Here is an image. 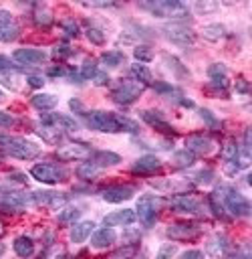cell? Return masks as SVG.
Segmentation results:
<instances>
[{"instance_id":"1","label":"cell","mask_w":252,"mask_h":259,"mask_svg":"<svg viewBox=\"0 0 252 259\" xmlns=\"http://www.w3.org/2000/svg\"><path fill=\"white\" fill-rule=\"evenodd\" d=\"M87 119V127L93 132H101V134H121V132H129V134H139V125L119 113H111L105 109H95L89 111L85 115Z\"/></svg>"},{"instance_id":"2","label":"cell","mask_w":252,"mask_h":259,"mask_svg":"<svg viewBox=\"0 0 252 259\" xmlns=\"http://www.w3.org/2000/svg\"><path fill=\"white\" fill-rule=\"evenodd\" d=\"M0 150L6 152L12 158L18 160H34L42 154V148L26 138H18V136H8V134H0Z\"/></svg>"},{"instance_id":"3","label":"cell","mask_w":252,"mask_h":259,"mask_svg":"<svg viewBox=\"0 0 252 259\" xmlns=\"http://www.w3.org/2000/svg\"><path fill=\"white\" fill-rule=\"evenodd\" d=\"M141 10L151 12L157 18H173V20H185L190 16V10L183 2L177 0H153V2H139Z\"/></svg>"},{"instance_id":"4","label":"cell","mask_w":252,"mask_h":259,"mask_svg":"<svg viewBox=\"0 0 252 259\" xmlns=\"http://www.w3.org/2000/svg\"><path fill=\"white\" fill-rule=\"evenodd\" d=\"M220 198H222V206L228 214L232 217H250V200L240 194L236 188L230 186H220L218 188Z\"/></svg>"},{"instance_id":"5","label":"cell","mask_w":252,"mask_h":259,"mask_svg":"<svg viewBox=\"0 0 252 259\" xmlns=\"http://www.w3.org/2000/svg\"><path fill=\"white\" fill-rule=\"evenodd\" d=\"M143 91H145L143 83H139L135 79H119L111 91V101L119 103V105H131L141 97Z\"/></svg>"},{"instance_id":"6","label":"cell","mask_w":252,"mask_h":259,"mask_svg":"<svg viewBox=\"0 0 252 259\" xmlns=\"http://www.w3.org/2000/svg\"><path fill=\"white\" fill-rule=\"evenodd\" d=\"M30 176L40 184H58L67 180V170L54 162H38L30 168Z\"/></svg>"},{"instance_id":"7","label":"cell","mask_w":252,"mask_h":259,"mask_svg":"<svg viewBox=\"0 0 252 259\" xmlns=\"http://www.w3.org/2000/svg\"><path fill=\"white\" fill-rule=\"evenodd\" d=\"M133 210L145 229H153V225L157 223V196H153V194L139 196Z\"/></svg>"},{"instance_id":"8","label":"cell","mask_w":252,"mask_h":259,"mask_svg":"<svg viewBox=\"0 0 252 259\" xmlns=\"http://www.w3.org/2000/svg\"><path fill=\"white\" fill-rule=\"evenodd\" d=\"M165 235H167L171 241L190 243V241H196V239L202 235V227H200L196 221H177V223H171V225L167 227Z\"/></svg>"},{"instance_id":"9","label":"cell","mask_w":252,"mask_h":259,"mask_svg":"<svg viewBox=\"0 0 252 259\" xmlns=\"http://www.w3.org/2000/svg\"><path fill=\"white\" fill-rule=\"evenodd\" d=\"M91 154H93V148L85 142H69V144L58 146L56 152H54V156L60 162H77V160L89 158Z\"/></svg>"},{"instance_id":"10","label":"cell","mask_w":252,"mask_h":259,"mask_svg":"<svg viewBox=\"0 0 252 259\" xmlns=\"http://www.w3.org/2000/svg\"><path fill=\"white\" fill-rule=\"evenodd\" d=\"M40 123L46 125V127H52V130H56V132H77V130H79V123H77L71 115H67V113H56V111H52V113H42V115H40Z\"/></svg>"},{"instance_id":"11","label":"cell","mask_w":252,"mask_h":259,"mask_svg":"<svg viewBox=\"0 0 252 259\" xmlns=\"http://www.w3.org/2000/svg\"><path fill=\"white\" fill-rule=\"evenodd\" d=\"M139 117H141L149 127H153V130L159 132V134H167V136H173V134H175V127L165 119L163 111H159V109H143V111L139 113Z\"/></svg>"},{"instance_id":"12","label":"cell","mask_w":252,"mask_h":259,"mask_svg":"<svg viewBox=\"0 0 252 259\" xmlns=\"http://www.w3.org/2000/svg\"><path fill=\"white\" fill-rule=\"evenodd\" d=\"M171 210L173 212H183V214H202L206 208L202 204V200H198L196 196H190V194H177L171 198L169 202Z\"/></svg>"},{"instance_id":"13","label":"cell","mask_w":252,"mask_h":259,"mask_svg":"<svg viewBox=\"0 0 252 259\" xmlns=\"http://www.w3.org/2000/svg\"><path fill=\"white\" fill-rule=\"evenodd\" d=\"M163 34L175 42V45H192L196 40V32L185 26V24H179V22H169L163 26Z\"/></svg>"},{"instance_id":"14","label":"cell","mask_w":252,"mask_h":259,"mask_svg":"<svg viewBox=\"0 0 252 259\" xmlns=\"http://www.w3.org/2000/svg\"><path fill=\"white\" fill-rule=\"evenodd\" d=\"M161 166H163V164H161V160H159L157 156H153V154H145V156L137 158V160L129 166V172L135 174V176H151V174L159 172Z\"/></svg>"},{"instance_id":"15","label":"cell","mask_w":252,"mask_h":259,"mask_svg":"<svg viewBox=\"0 0 252 259\" xmlns=\"http://www.w3.org/2000/svg\"><path fill=\"white\" fill-rule=\"evenodd\" d=\"M137 192V186H131V184H115V186H109L101 192L103 200L109 202V204H119V202H125V200H131Z\"/></svg>"},{"instance_id":"16","label":"cell","mask_w":252,"mask_h":259,"mask_svg":"<svg viewBox=\"0 0 252 259\" xmlns=\"http://www.w3.org/2000/svg\"><path fill=\"white\" fill-rule=\"evenodd\" d=\"M12 59H14V61H18L20 65L36 67V65L46 63L48 55H46L44 51H40V49H30V47H24V49H14Z\"/></svg>"},{"instance_id":"17","label":"cell","mask_w":252,"mask_h":259,"mask_svg":"<svg viewBox=\"0 0 252 259\" xmlns=\"http://www.w3.org/2000/svg\"><path fill=\"white\" fill-rule=\"evenodd\" d=\"M135 221H137V217H135V210L133 208H121V210H113V212L105 214L103 225L113 229V227H129Z\"/></svg>"},{"instance_id":"18","label":"cell","mask_w":252,"mask_h":259,"mask_svg":"<svg viewBox=\"0 0 252 259\" xmlns=\"http://www.w3.org/2000/svg\"><path fill=\"white\" fill-rule=\"evenodd\" d=\"M185 150L192 152L196 158H198V156H206V154H210V152L214 150V142H212L210 138H206V136L192 134V136H187V140H185Z\"/></svg>"},{"instance_id":"19","label":"cell","mask_w":252,"mask_h":259,"mask_svg":"<svg viewBox=\"0 0 252 259\" xmlns=\"http://www.w3.org/2000/svg\"><path fill=\"white\" fill-rule=\"evenodd\" d=\"M26 202H34L40 206H56V204L65 202V196L60 192H52V190H36L26 196Z\"/></svg>"},{"instance_id":"20","label":"cell","mask_w":252,"mask_h":259,"mask_svg":"<svg viewBox=\"0 0 252 259\" xmlns=\"http://www.w3.org/2000/svg\"><path fill=\"white\" fill-rule=\"evenodd\" d=\"M93 231H95V223H93V221H79V223H75V225L71 227L69 239H71V243H75V245H83V243L93 235Z\"/></svg>"},{"instance_id":"21","label":"cell","mask_w":252,"mask_h":259,"mask_svg":"<svg viewBox=\"0 0 252 259\" xmlns=\"http://www.w3.org/2000/svg\"><path fill=\"white\" fill-rule=\"evenodd\" d=\"M115 241H117V233H115V229H111V227H101V229L93 231V235H91V245H93L95 249H107V247H111Z\"/></svg>"},{"instance_id":"22","label":"cell","mask_w":252,"mask_h":259,"mask_svg":"<svg viewBox=\"0 0 252 259\" xmlns=\"http://www.w3.org/2000/svg\"><path fill=\"white\" fill-rule=\"evenodd\" d=\"M89 158H91V162H93V164H97L101 170H103V168H107V166H117V164H121V162H123L121 154L111 152V150H93V154H91Z\"/></svg>"},{"instance_id":"23","label":"cell","mask_w":252,"mask_h":259,"mask_svg":"<svg viewBox=\"0 0 252 259\" xmlns=\"http://www.w3.org/2000/svg\"><path fill=\"white\" fill-rule=\"evenodd\" d=\"M30 105L38 111H50L58 105V97L52 93H34L30 97Z\"/></svg>"},{"instance_id":"24","label":"cell","mask_w":252,"mask_h":259,"mask_svg":"<svg viewBox=\"0 0 252 259\" xmlns=\"http://www.w3.org/2000/svg\"><path fill=\"white\" fill-rule=\"evenodd\" d=\"M12 249H14V253H16L18 257L28 259V257L34 253V241H32L28 235H20V237H16V239H14Z\"/></svg>"},{"instance_id":"25","label":"cell","mask_w":252,"mask_h":259,"mask_svg":"<svg viewBox=\"0 0 252 259\" xmlns=\"http://www.w3.org/2000/svg\"><path fill=\"white\" fill-rule=\"evenodd\" d=\"M101 172H103V170H101L97 164H93L91 160L81 162V164L77 166V170H75L77 178H81V180H93V178H97Z\"/></svg>"},{"instance_id":"26","label":"cell","mask_w":252,"mask_h":259,"mask_svg":"<svg viewBox=\"0 0 252 259\" xmlns=\"http://www.w3.org/2000/svg\"><path fill=\"white\" fill-rule=\"evenodd\" d=\"M137 251H139V243L133 241V243H127V245L117 247V249H115L113 253H109L105 259H133V257L137 255Z\"/></svg>"},{"instance_id":"27","label":"cell","mask_w":252,"mask_h":259,"mask_svg":"<svg viewBox=\"0 0 252 259\" xmlns=\"http://www.w3.org/2000/svg\"><path fill=\"white\" fill-rule=\"evenodd\" d=\"M226 26L224 24H220V22H212V24H206L204 28H202V36L206 38V40H212V42H216V40H222L224 36H226Z\"/></svg>"},{"instance_id":"28","label":"cell","mask_w":252,"mask_h":259,"mask_svg":"<svg viewBox=\"0 0 252 259\" xmlns=\"http://www.w3.org/2000/svg\"><path fill=\"white\" fill-rule=\"evenodd\" d=\"M228 247H230V241L226 239V235H214L208 243V253L210 255H224Z\"/></svg>"},{"instance_id":"29","label":"cell","mask_w":252,"mask_h":259,"mask_svg":"<svg viewBox=\"0 0 252 259\" xmlns=\"http://www.w3.org/2000/svg\"><path fill=\"white\" fill-rule=\"evenodd\" d=\"M129 73H131V77H133L135 81H139V83H143V85L151 83V71H149V67H147V65L135 63V65H131V67H129Z\"/></svg>"},{"instance_id":"30","label":"cell","mask_w":252,"mask_h":259,"mask_svg":"<svg viewBox=\"0 0 252 259\" xmlns=\"http://www.w3.org/2000/svg\"><path fill=\"white\" fill-rule=\"evenodd\" d=\"M123 53L121 51H103L101 53V57H99V61L105 65V67H111V69H115V67H119L121 63H123Z\"/></svg>"},{"instance_id":"31","label":"cell","mask_w":252,"mask_h":259,"mask_svg":"<svg viewBox=\"0 0 252 259\" xmlns=\"http://www.w3.org/2000/svg\"><path fill=\"white\" fill-rule=\"evenodd\" d=\"M165 59V63H167V67L179 77V79H190V71H187V67L177 59V57H171V55H165L163 57Z\"/></svg>"},{"instance_id":"32","label":"cell","mask_w":252,"mask_h":259,"mask_svg":"<svg viewBox=\"0 0 252 259\" xmlns=\"http://www.w3.org/2000/svg\"><path fill=\"white\" fill-rule=\"evenodd\" d=\"M16 69L10 71H0V85H4L10 91H18L20 89V79H16Z\"/></svg>"},{"instance_id":"33","label":"cell","mask_w":252,"mask_h":259,"mask_svg":"<svg viewBox=\"0 0 252 259\" xmlns=\"http://www.w3.org/2000/svg\"><path fill=\"white\" fill-rule=\"evenodd\" d=\"M81 217V210L77 208V206H65L60 212H58V217H56V221H58V225H71V223H75L77 219Z\"/></svg>"},{"instance_id":"34","label":"cell","mask_w":252,"mask_h":259,"mask_svg":"<svg viewBox=\"0 0 252 259\" xmlns=\"http://www.w3.org/2000/svg\"><path fill=\"white\" fill-rule=\"evenodd\" d=\"M194 162H196V156H194L192 152H187L185 148L173 154V164H175L177 168H190Z\"/></svg>"},{"instance_id":"35","label":"cell","mask_w":252,"mask_h":259,"mask_svg":"<svg viewBox=\"0 0 252 259\" xmlns=\"http://www.w3.org/2000/svg\"><path fill=\"white\" fill-rule=\"evenodd\" d=\"M85 36H87V40H89L91 45H95V47H101V45H105V40H107L105 32H103L101 28H95V26H87V28H85Z\"/></svg>"},{"instance_id":"36","label":"cell","mask_w":252,"mask_h":259,"mask_svg":"<svg viewBox=\"0 0 252 259\" xmlns=\"http://www.w3.org/2000/svg\"><path fill=\"white\" fill-rule=\"evenodd\" d=\"M133 57L137 63H149V61H153L155 55H153V49L149 45H137L133 49Z\"/></svg>"},{"instance_id":"37","label":"cell","mask_w":252,"mask_h":259,"mask_svg":"<svg viewBox=\"0 0 252 259\" xmlns=\"http://www.w3.org/2000/svg\"><path fill=\"white\" fill-rule=\"evenodd\" d=\"M18 34H20V28L16 24H12V22L0 24V40L2 42H10V40L18 38Z\"/></svg>"},{"instance_id":"38","label":"cell","mask_w":252,"mask_h":259,"mask_svg":"<svg viewBox=\"0 0 252 259\" xmlns=\"http://www.w3.org/2000/svg\"><path fill=\"white\" fill-rule=\"evenodd\" d=\"M32 20H34V24L36 26H50L52 24V14H50V10L48 8H44V6H40L36 12H34V16H32Z\"/></svg>"},{"instance_id":"39","label":"cell","mask_w":252,"mask_h":259,"mask_svg":"<svg viewBox=\"0 0 252 259\" xmlns=\"http://www.w3.org/2000/svg\"><path fill=\"white\" fill-rule=\"evenodd\" d=\"M198 113H200V117L206 121V125H208V127H212V130H216V132L222 127V121H220V119H218V117H216V115H214L210 109L200 107V109H198Z\"/></svg>"},{"instance_id":"40","label":"cell","mask_w":252,"mask_h":259,"mask_svg":"<svg viewBox=\"0 0 252 259\" xmlns=\"http://www.w3.org/2000/svg\"><path fill=\"white\" fill-rule=\"evenodd\" d=\"M97 73H99V71H97V65H95L93 59H87V61L81 65V69H79V75H81L83 79H93Z\"/></svg>"},{"instance_id":"41","label":"cell","mask_w":252,"mask_h":259,"mask_svg":"<svg viewBox=\"0 0 252 259\" xmlns=\"http://www.w3.org/2000/svg\"><path fill=\"white\" fill-rule=\"evenodd\" d=\"M36 134L42 136L44 142H50V144H56V142L60 140V132H56V130H52V127H46V125H40V127L36 130Z\"/></svg>"},{"instance_id":"42","label":"cell","mask_w":252,"mask_h":259,"mask_svg":"<svg viewBox=\"0 0 252 259\" xmlns=\"http://www.w3.org/2000/svg\"><path fill=\"white\" fill-rule=\"evenodd\" d=\"M220 156H222L226 162H234V160H236V156H238V146H236L232 140H230V142H226V144L222 146Z\"/></svg>"},{"instance_id":"43","label":"cell","mask_w":252,"mask_h":259,"mask_svg":"<svg viewBox=\"0 0 252 259\" xmlns=\"http://www.w3.org/2000/svg\"><path fill=\"white\" fill-rule=\"evenodd\" d=\"M192 178H194V182H196V184H212V180H214V170H210V168L198 170Z\"/></svg>"},{"instance_id":"44","label":"cell","mask_w":252,"mask_h":259,"mask_svg":"<svg viewBox=\"0 0 252 259\" xmlns=\"http://www.w3.org/2000/svg\"><path fill=\"white\" fill-rule=\"evenodd\" d=\"M175 253H177V247H175L173 243H163V245L159 247V251H157V257H155V259H171Z\"/></svg>"},{"instance_id":"45","label":"cell","mask_w":252,"mask_h":259,"mask_svg":"<svg viewBox=\"0 0 252 259\" xmlns=\"http://www.w3.org/2000/svg\"><path fill=\"white\" fill-rule=\"evenodd\" d=\"M62 30H65V34H67L69 38H75V36H79V32H81L79 24H77L75 20H71V18L62 22Z\"/></svg>"},{"instance_id":"46","label":"cell","mask_w":252,"mask_h":259,"mask_svg":"<svg viewBox=\"0 0 252 259\" xmlns=\"http://www.w3.org/2000/svg\"><path fill=\"white\" fill-rule=\"evenodd\" d=\"M194 8L198 14H208V12H214L218 8V2H196Z\"/></svg>"},{"instance_id":"47","label":"cell","mask_w":252,"mask_h":259,"mask_svg":"<svg viewBox=\"0 0 252 259\" xmlns=\"http://www.w3.org/2000/svg\"><path fill=\"white\" fill-rule=\"evenodd\" d=\"M69 107H71V113H77V115H87V109H85V103L79 101V99H69Z\"/></svg>"},{"instance_id":"48","label":"cell","mask_w":252,"mask_h":259,"mask_svg":"<svg viewBox=\"0 0 252 259\" xmlns=\"http://www.w3.org/2000/svg\"><path fill=\"white\" fill-rule=\"evenodd\" d=\"M46 75H48V77H60V75H69V69H67V67H60V65H54V67H48Z\"/></svg>"},{"instance_id":"49","label":"cell","mask_w":252,"mask_h":259,"mask_svg":"<svg viewBox=\"0 0 252 259\" xmlns=\"http://www.w3.org/2000/svg\"><path fill=\"white\" fill-rule=\"evenodd\" d=\"M179 259H206V257H204V253L200 249H190V251H183L179 255Z\"/></svg>"},{"instance_id":"50","label":"cell","mask_w":252,"mask_h":259,"mask_svg":"<svg viewBox=\"0 0 252 259\" xmlns=\"http://www.w3.org/2000/svg\"><path fill=\"white\" fill-rule=\"evenodd\" d=\"M44 77H40V75H30L28 77V85L32 87V89H40V87H44Z\"/></svg>"},{"instance_id":"51","label":"cell","mask_w":252,"mask_h":259,"mask_svg":"<svg viewBox=\"0 0 252 259\" xmlns=\"http://www.w3.org/2000/svg\"><path fill=\"white\" fill-rule=\"evenodd\" d=\"M236 91H238L240 95H248V93H250V83H248V79H238V81H236Z\"/></svg>"},{"instance_id":"52","label":"cell","mask_w":252,"mask_h":259,"mask_svg":"<svg viewBox=\"0 0 252 259\" xmlns=\"http://www.w3.org/2000/svg\"><path fill=\"white\" fill-rule=\"evenodd\" d=\"M10 69H16V65L12 63V59L6 57V55H0V71H10Z\"/></svg>"},{"instance_id":"53","label":"cell","mask_w":252,"mask_h":259,"mask_svg":"<svg viewBox=\"0 0 252 259\" xmlns=\"http://www.w3.org/2000/svg\"><path fill=\"white\" fill-rule=\"evenodd\" d=\"M83 6H89V8H113L117 6L115 2H81Z\"/></svg>"},{"instance_id":"54","label":"cell","mask_w":252,"mask_h":259,"mask_svg":"<svg viewBox=\"0 0 252 259\" xmlns=\"http://www.w3.org/2000/svg\"><path fill=\"white\" fill-rule=\"evenodd\" d=\"M151 83H153V89L157 93H171L173 91L171 85H167V83H161V81H151Z\"/></svg>"},{"instance_id":"55","label":"cell","mask_w":252,"mask_h":259,"mask_svg":"<svg viewBox=\"0 0 252 259\" xmlns=\"http://www.w3.org/2000/svg\"><path fill=\"white\" fill-rule=\"evenodd\" d=\"M0 125H2V127L14 125V117H12L10 113H6V111H0Z\"/></svg>"},{"instance_id":"56","label":"cell","mask_w":252,"mask_h":259,"mask_svg":"<svg viewBox=\"0 0 252 259\" xmlns=\"http://www.w3.org/2000/svg\"><path fill=\"white\" fill-rule=\"evenodd\" d=\"M54 55H58V57H71V55H73V49H71L69 45H58V47L54 49Z\"/></svg>"},{"instance_id":"57","label":"cell","mask_w":252,"mask_h":259,"mask_svg":"<svg viewBox=\"0 0 252 259\" xmlns=\"http://www.w3.org/2000/svg\"><path fill=\"white\" fill-rule=\"evenodd\" d=\"M8 178H10L12 182H18V184H26V182H28V180H26V176H24L22 172H12Z\"/></svg>"},{"instance_id":"58","label":"cell","mask_w":252,"mask_h":259,"mask_svg":"<svg viewBox=\"0 0 252 259\" xmlns=\"http://www.w3.org/2000/svg\"><path fill=\"white\" fill-rule=\"evenodd\" d=\"M8 22H12V14L4 8H0V24H8Z\"/></svg>"},{"instance_id":"59","label":"cell","mask_w":252,"mask_h":259,"mask_svg":"<svg viewBox=\"0 0 252 259\" xmlns=\"http://www.w3.org/2000/svg\"><path fill=\"white\" fill-rule=\"evenodd\" d=\"M93 79H95V83H97V85H107V81H109V77H107L105 73H97Z\"/></svg>"},{"instance_id":"60","label":"cell","mask_w":252,"mask_h":259,"mask_svg":"<svg viewBox=\"0 0 252 259\" xmlns=\"http://www.w3.org/2000/svg\"><path fill=\"white\" fill-rule=\"evenodd\" d=\"M56 259H71V255H69V253H60Z\"/></svg>"},{"instance_id":"61","label":"cell","mask_w":252,"mask_h":259,"mask_svg":"<svg viewBox=\"0 0 252 259\" xmlns=\"http://www.w3.org/2000/svg\"><path fill=\"white\" fill-rule=\"evenodd\" d=\"M4 251H6V245H4V243H0V257L4 255Z\"/></svg>"},{"instance_id":"62","label":"cell","mask_w":252,"mask_h":259,"mask_svg":"<svg viewBox=\"0 0 252 259\" xmlns=\"http://www.w3.org/2000/svg\"><path fill=\"white\" fill-rule=\"evenodd\" d=\"M133 259H147V255H143V253H137Z\"/></svg>"},{"instance_id":"63","label":"cell","mask_w":252,"mask_h":259,"mask_svg":"<svg viewBox=\"0 0 252 259\" xmlns=\"http://www.w3.org/2000/svg\"><path fill=\"white\" fill-rule=\"evenodd\" d=\"M4 97H6V95H4V91H2V89H0V101H2V99H4Z\"/></svg>"},{"instance_id":"64","label":"cell","mask_w":252,"mask_h":259,"mask_svg":"<svg viewBox=\"0 0 252 259\" xmlns=\"http://www.w3.org/2000/svg\"><path fill=\"white\" fill-rule=\"evenodd\" d=\"M0 162H2V158H0Z\"/></svg>"}]
</instances>
